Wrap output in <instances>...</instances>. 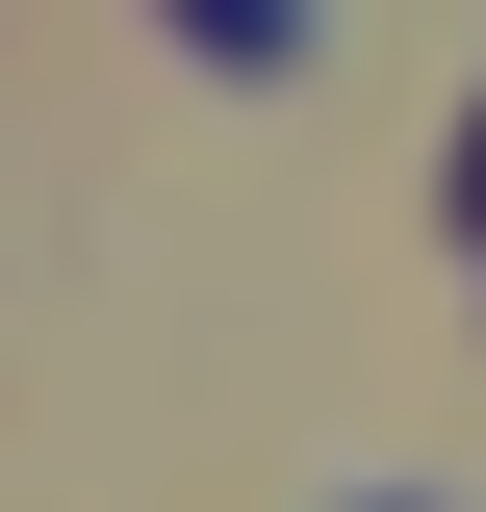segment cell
<instances>
[{
	"label": "cell",
	"mask_w": 486,
	"mask_h": 512,
	"mask_svg": "<svg viewBox=\"0 0 486 512\" xmlns=\"http://www.w3.org/2000/svg\"><path fill=\"white\" fill-rule=\"evenodd\" d=\"M154 26H180L205 77H307V26H333V0H154Z\"/></svg>",
	"instance_id": "obj_1"
},
{
	"label": "cell",
	"mask_w": 486,
	"mask_h": 512,
	"mask_svg": "<svg viewBox=\"0 0 486 512\" xmlns=\"http://www.w3.org/2000/svg\"><path fill=\"white\" fill-rule=\"evenodd\" d=\"M461 231H486V128H461Z\"/></svg>",
	"instance_id": "obj_2"
},
{
	"label": "cell",
	"mask_w": 486,
	"mask_h": 512,
	"mask_svg": "<svg viewBox=\"0 0 486 512\" xmlns=\"http://www.w3.org/2000/svg\"><path fill=\"white\" fill-rule=\"evenodd\" d=\"M359 512H410V487H359Z\"/></svg>",
	"instance_id": "obj_3"
}]
</instances>
